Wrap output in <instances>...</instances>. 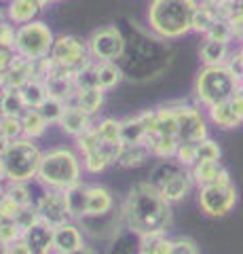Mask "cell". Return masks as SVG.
<instances>
[{"instance_id": "6da1fadb", "label": "cell", "mask_w": 243, "mask_h": 254, "mask_svg": "<svg viewBox=\"0 0 243 254\" xmlns=\"http://www.w3.org/2000/svg\"><path fill=\"white\" fill-rule=\"evenodd\" d=\"M125 227L140 237L165 235L174 220L171 203L161 197V193L148 182H138L127 193L123 203Z\"/></svg>"}, {"instance_id": "7a4b0ae2", "label": "cell", "mask_w": 243, "mask_h": 254, "mask_svg": "<svg viewBox=\"0 0 243 254\" xmlns=\"http://www.w3.org/2000/svg\"><path fill=\"white\" fill-rule=\"evenodd\" d=\"M197 9V0H150L146 15L148 26L163 41H176L193 32Z\"/></svg>"}, {"instance_id": "3957f363", "label": "cell", "mask_w": 243, "mask_h": 254, "mask_svg": "<svg viewBox=\"0 0 243 254\" xmlns=\"http://www.w3.org/2000/svg\"><path fill=\"white\" fill-rule=\"evenodd\" d=\"M241 91V78L231 70L229 64L222 66H203L194 81V98L199 104L211 108L216 104L235 98Z\"/></svg>"}, {"instance_id": "277c9868", "label": "cell", "mask_w": 243, "mask_h": 254, "mask_svg": "<svg viewBox=\"0 0 243 254\" xmlns=\"http://www.w3.org/2000/svg\"><path fill=\"white\" fill-rule=\"evenodd\" d=\"M83 163L70 148H53L43 155L41 170H38V182L47 189H72L81 185Z\"/></svg>"}, {"instance_id": "5b68a950", "label": "cell", "mask_w": 243, "mask_h": 254, "mask_svg": "<svg viewBox=\"0 0 243 254\" xmlns=\"http://www.w3.org/2000/svg\"><path fill=\"white\" fill-rule=\"evenodd\" d=\"M6 165V180L9 182H28L34 180L41 170L43 153L30 138H19L9 142V148L2 155Z\"/></svg>"}, {"instance_id": "8992f818", "label": "cell", "mask_w": 243, "mask_h": 254, "mask_svg": "<svg viewBox=\"0 0 243 254\" xmlns=\"http://www.w3.org/2000/svg\"><path fill=\"white\" fill-rule=\"evenodd\" d=\"M53 43H55V36L45 21H30L17 28L13 51L23 60L38 62L51 55Z\"/></svg>"}, {"instance_id": "52a82bcc", "label": "cell", "mask_w": 243, "mask_h": 254, "mask_svg": "<svg viewBox=\"0 0 243 254\" xmlns=\"http://www.w3.org/2000/svg\"><path fill=\"white\" fill-rule=\"evenodd\" d=\"M125 36L116 26H101L87 38L89 55L93 62H116L125 53Z\"/></svg>"}, {"instance_id": "ba28073f", "label": "cell", "mask_w": 243, "mask_h": 254, "mask_svg": "<svg viewBox=\"0 0 243 254\" xmlns=\"http://www.w3.org/2000/svg\"><path fill=\"white\" fill-rule=\"evenodd\" d=\"M197 201L203 214H207L211 218H222L237 205V189L233 187V182L231 185L203 187L199 189Z\"/></svg>"}, {"instance_id": "9c48e42d", "label": "cell", "mask_w": 243, "mask_h": 254, "mask_svg": "<svg viewBox=\"0 0 243 254\" xmlns=\"http://www.w3.org/2000/svg\"><path fill=\"white\" fill-rule=\"evenodd\" d=\"M49 58L70 70H81L91 62L87 41H81L78 36H57Z\"/></svg>"}, {"instance_id": "30bf717a", "label": "cell", "mask_w": 243, "mask_h": 254, "mask_svg": "<svg viewBox=\"0 0 243 254\" xmlns=\"http://www.w3.org/2000/svg\"><path fill=\"white\" fill-rule=\"evenodd\" d=\"M36 205H38V212H41V218L45 222H49L51 227H59V225H64V222L72 220L66 190L45 189V193L41 195V199H38Z\"/></svg>"}, {"instance_id": "8fae6325", "label": "cell", "mask_w": 243, "mask_h": 254, "mask_svg": "<svg viewBox=\"0 0 243 254\" xmlns=\"http://www.w3.org/2000/svg\"><path fill=\"white\" fill-rule=\"evenodd\" d=\"M176 115H178V140H180V144H182V142H193V144H197V142L207 138L205 119H203V115L197 108L178 106Z\"/></svg>"}, {"instance_id": "7c38bea8", "label": "cell", "mask_w": 243, "mask_h": 254, "mask_svg": "<svg viewBox=\"0 0 243 254\" xmlns=\"http://www.w3.org/2000/svg\"><path fill=\"white\" fill-rule=\"evenodd\" d=\"M191 174L199 189L214 185H231V174L220 161H197L191 168Z\"/></svg>"}, {"instance_id": "4fadbf2b", "label": "cell", "mask_w": 243, "mask_h": 254, "mask_svg": "<svg viewBox=\"0 0 243 254\" xmlns=\"http://www.w3.org/2000/svg\"><path fill=\"white\" fill-rule=\"evenodd\" d=\"M83 246V233L74 222L53 227V254H70Z\"/></svg>"}, {"instance_id": "5bb4252c", "label": "cell", "mask_w": 243, "mask_h": 254, "mask_svg": "<svg viewBox=\"0 0 243 254\" xmlns=\"http://www.w3.org/2000/svg\"><path fill=\"white\" fill-rule=\"evenodd\" d=\"M23 240L28 242L32 254H53V227L45 220L23 231Z\"/></svg>"}, {"instance_id": "9a60e30c", "label": "cell", "mask_w": 243, "mask_h": 254, "mask_svg": "<svg viewBox=\"0 0 243 254\" xmlns=\"http://www.w3.org/2000/svg\"><path fill=\"white\" fill-rule=\"evenodd\" d=\"M112 208H114V195L106 187L99 185L87 187V212H85V218L104 216V214L112 212Z\"/></svg>"}, {"instance_id": "2e32d148", "label": "cell", "mask_w": 243, "mask_h": 254, "mask_svg": "<svg viewBox=\"0 0 243 254\" xmlns=\"http://www.w3.org/2000/svg\"><path fill=\"white\" fill-rule=\"evenodd\" d=\"M59 127L68 133V136L78 138L81 133H85L87 129H91V127H93L91 115H87L83 108H78L74 102H70L64 117H61V121H59Z\"/></svg>"}, {"instance_id": "e0dca14e", "label": "cell", "mask_w": 243, "mask_h": 254, "mask_svg": "<svg viewBox=\"0 0 243 254\" xmlns=\"http://www.w3.org/2000/svg\"><path fill=\"white\" fill-rule=\"evenodd\" d=\"M193 185H194V180H193V174H191V170H182L178 174L176 178H171L165 187H163L159 193H161V197L165 199L167 203H180L184 199V197L191 193V189H193Z\"/></svg>"}, {"instance_id": "ac0fdd59", "label": "cell", "mask_w": 243, "mask_h": 254, "mask_svg": "<svg viewBox=\"0 0 243 254\" xmlns=\"http://www.w3.org/2000/svg\"><path fill=\"white\" fill-rule=\"evenodd\" d=\"M43 4L38 0H11L6 6V17L15 26H26L30 21H36V15L41 13Z\"/></svg>"}, {"instance_id": "d6986e66", "label": "cell", "mask_w": 243, "mask_h": 254, "mask_svg": "<svg viewBox=\"0 0 243 254\" xmlns=\"http://www.w3.org/2000/svg\"><path fill=\"white\" fill-rule=\"evenodd\" d=\"M182 170H186V168L178 161L176 157H174V159H161V161L152 168L150 176H148V180H146V182H148L150 187H154L156 190H161V189L165 187L171 178H176Z\"/></svg>"}, {"instance_id": "ffe728a7", "label": "cell", "mask_w": 243, "mask_h": 254, "mask_svg": "<svg viewBox=\"0 0 243 254\" xmlns=\"http://www.w3.org/2000/svg\"><path fill=\"white\" fill-rule=\"evenodd\" d=\"M229 43L222 41H214V38H205L199 47V58L205 66H222V64H229Z\"/></svg>"}, {"instance_id": "44dd1931", "label": "cell", "mask_w": 243, "mask_h": 254, "mask_svg": "<svg viewBox=\"0 0 243 254\" xmlns=\"http://www.w3.org/2000/svg\"><path fill=\"white\" fill-rule=\"evenodd\" d=\"M72 102L93 117L104 104V89H99V87H76Z\"/></svg>"}, {"instance_id": "7402d4cb", "label": "cell", "mask_w": 243, "mask_h": 254, "mask_svg": "<svg viewBox=\"0 0 243 254\" xmlns=\"http://www.w3.org/2000/svg\"><path fill=\"white\" fill-rule=\"evenodd\" d=\"M207 115L211 119V123L218 125V127H222V129H233V127H237V125L243 123V119L237 115V110H235L231 100H226V102H222V104H216V106L207 108Z\"/></svg>"}, {"instance_id": "603a6c76", "label": "cell", "mask_w": 243, "mask_h": 254, "mask_svg": "<svg viewBox=\"0 0 243 254\" xmlns=\"http://www.w3.org/2000/svg\"><path fill=\"white\" fill-rule=\"evenodd\" d=\"M21 98L26 102L28 108H41L47 98H49V89H47V83L43 78H30V81L21 87Z\"/></svg>"}, {"instance_id": "cb8c5ba5", "label": "cell", "mask_w": 243, "mask_h": 254, "mask_svg": "<svg viewBox=\"0 0 243 254\" xmlns=\"http://www.w3.org/2000/svg\"><path fill=\"white\" fill-rule=\"evenodd\" d=\"M26 110L28 106L21 98V91L15 87H2V91H0V115L21 117Z\"/></svg>"}, {"instance_id": "d4e9b609", "label": "cell", "mask_w": 243, "mask_h": 254, "mask_svg": "<svg viewBox=\"0 0 243 254\" xmlns=\"http://www.w3.org/2000/svg\"><path fill=\"white\" fill-rule=\"evenodd\" d=\"M121 140L125 144H140L148 140V129L142 121V117H129L121 121Z\"/></svg>"}, {"instance_id": "484cf974", "label": "cell", "mask_w": 243, "mask_h": 254, "mask_svg": "<svg viewBox=\"0 0 243 254\" xmlns=\"http://www.w3.org/2000/svg\"><path fill=\"white\" fill-rule=\"evenodd\" d=\"M21 123H23V138H30V140L41 138L47 131V127H49L43 113L36 108H28L26 113L21 115Z\"/></svg>"}, {"instance_id": "4316f807", "label": "cell", "mask_w": 243, "mask_h": 254, "mask_svg": "<svg viewBox=\"0 0 243 254\" xmlns=\"http://www.w3.org/2000/svg\"><path fill=\"white\" fill-rule=\"evenodd\" d=\"M97 66V87L104 91L114 89L123 81V70L116 66V62H96Z\"/></svg>"}, {"instance_id": "83f0119b", "label": "cell", "mask_w": 243, "mask_h": 254, "mask_svg": "<svg viewBox=\"0 0 243 254\" xmlns=\"http://www.w3.org/2000/svg\"><path fill=\"white\" fill-rule=\"evenodd\" d=\"M150 155H152V150H150V144H148V142H140V144H125L119 163L123 165V168H136V165H142L144 161H148V157Z\"/></svg>"}, {"instance_id": "f1b7e54d", "label": "cell", "mask_w": 243, "mask_h": 254, "mask_svg": "<svg viewBox=\"0 0 243 254\" xmlns=\"http://www.w3.org/2000/svg\"><path fill=\"white\" fill-rule=\"evenodd\" d=\"M66 197H68V205H70V214L74 220H83L85 212H87V187L85 185H76L72 189H66Z\"/></svg>"}, {"instance_id": "f546056e", "label": "cell", "mask_w": 243, "mask_h": 254, "mask_svg": "<svg viewBox=\"0 0 243 254\" xmlns=\"http://www.w3.org/2000/svg\"><path fill=\"white\" fill-rule=\"evenodd\" d=\"M146 142L150 144L152 155L159 159H174L178 153V146H180V140L176 136H154Z\"/></svg>"}, {"instance_id": "4dcf8cb0", "label": "cell", "mask_w": 243, "mask_h": 254, "mask_svg": "<svg viewBox=\"0 0 243 254\" xmlns=\"http://www.w3.org/2000/svg\"><path fill=\"white\" fill-rule=\"evenodd\" d=\"M156 125L159 136H176L178 138V115L174 106L156 108Z\"/></svg>"}, {"instance_id": "1f68e13d", "label": "cell", "mask_w": 243, "mask_h": 254, "mask_svg": "<svg viewBox=\"0 0 243 254\" xmlns=\"http://www.w3.org/2000/svg\"><path fill=\"white\" fill-rule=\"evenodd\" d=\"M171 240L167 235H152L140 240L138 254H169Z\"/></svg>"}, {"instance_id": "d6a6232c", "label": "cell", "mask_w": 243, "mask_h": 254, "mask_svg": "<svg viewBox=\"0 0 243 254\" xmlns=\"http://www.w3.org/2000/svg\"><path fill=\"white\" fill-rule=\"evenodd\" d=\"M68 104H70V102H64V100H59V98H53V95H49L47 102L38 110L43 113V117L47 119V123H49V125H53V123L59 125V121H61V117H64Z\"/></svg>"}, {"instance_id": "836d02e7", "label": "cell", "mask_w": 243, "mask_h": 254, "mask_svg": "<svg viewBox=\"0 0 243 254\" xmlns=\"http://www.w3.org/2000/svg\"><path fill=\"white\" fill-rule=\"evenodd\" d=\"M0 136L6 138L9 142L23 138V123H21V117L0 115Z\"/></svg>"}, {"instance_id": "e575fe53", "label": "cell", "mask_w": 243, "mask_h": 254, "mask_svg": "<svg viewBox=\"0 0 243 254\" xmlns=\"http://www.w3.org/2000/svg\"><path fill=\"white\" fill-rule=\"evenodd\" d=\"M110 163H112V161L108 159V155L104 153V150H101V144H99V148L93 150V153L83 155V168L87 170L89 174H99V172H104Z\"/></svg>"}, {"instance_id": "d590c367", "label": "cell", "mask_w": 243, "mask_h": 254, "mask_svg": "<svg viewBox=\"0 0 243 254\" xmlns=\"http://www.w3.org/2000/svg\"><path fill=\"white\" fill-rule=\"evenodd\" d=\"M97 129V136L101 142H119L121 140V121H116V119H101V121L96 125Z\"/></svg>"}, {"instance_id": "8d00e7d4", "label": "cell", "mask_w": 243, "mask_h": 254, "mask_svg": "<svg viewBox=\"0 0 243 254\" xmlns=\"http://www.w3.org/2000/svg\"><path fill=\"white\" fill-rule=\"evenodd\" d=\"M4 197H9V199L15 201L17 205L34 203L32 201V193H30V189H28L26 182H9V185L4 187Z\"/></svg>"}, {"instance_id": "74e56055", "label": "cell", "mask_w": 243, "mask_h": 254, "mask_svg": "<svg viewBox=\"0 0 243 254\" xmlns=\"http://www.w3.org/2000/svg\"><path fill=\"white\" fill-rule=\"evenodd\" d=\"M218 19V13L211 11L207 4H199L197 13H194V19H193V32H201V34H207V30L211 28V23Z\"/></svg>"}, {"instance_id": "f35d334b", "label": "cell", "mask_w": 243, "mask_h": 254, "mask_svg": "<svg viewBox=\"0 0 243 254\" xmlns=\"http://www.w3.org/2000/svg\"><path fill=\"white\" fill-rule=\"evenodd\" d=\"M233 36H235V30H233L231 19H222V17H218L211 23V28L205 34V38H214V41H222V43H229Z\"/></svg>"}, {"instance_id": "ab89813d", "label": "cell", "mask_w": 243, "mask_h": 254, "mask_svg": "<svg viewBox=\"0 0 243 254\" xmlns=\"http://www.w3.org/2000/svg\"><path fill=\"white\" fill-rule=\"evenodd\" d=\"M222 150L218 146V142L211 138H205L197 142V161H220Z\"/></svg>"}, {"instance_id": "60d3db41", "label": "cell", "mask_w": 243, "mask_h": 254, "mask_svg": "<svg viewBox=\"0 0 243 254\" xmlns=\"http://www.w3.org/2000/svg\"><path fill=\"white\" fill-rule=\"evenodd\" d=\"M101 144V140L97 136V129L96 127H91V129H87L85 133H81V136L76 138V148L81 150L83 155H87V153H93L96 148H99Z\"/></svg>"}, {"instance_id": "b9f144b4", "label": "cell", "mask_w": 243, "mask_h": 254, "mask_svg": "<svg viewBox=\"0 0 243 254\" xmlns=\"http://www.w3.org/2000/svg\"><path fill=\"white\" fill-rule=\"evenodd\" d=\"M169 254H201V252H199V246L193 237L180 235V237H174V240H171Z\"/></svg>"}, {"instance_id": "7bdbcfd3", "label": "cell", "mask_w": 243, "mask_h": 254, "mask_svg": "<svg viewBox=\"0 0 243 254\" xmlns=\"http://www.w3.org/2000/svg\"><path fill=\"white\" fill-rule=\"evenodd\" d=\"M23 237V229L17 225L15 220H2V225H0V240H2L6 246L17 242Z\"/></svg>"}, {"instance_id": "ee69618b", "label": "cell", "mask_w": 243, "mask_h": 254, "mask_svg": "<svg viewBox=\"0 0 243 254\" xmlns=\"http://www.w3.org/2000/svg\"><path fill=\"white\" fill-rule=\"evenodd\" d=\"M176 159L184 165V168H193V165L197 163V144H193V142H182V144L178 146Z\"/></svg>"}, {"instance_id": "f6af8a7d", "label": "cell", "mask_w": 243, "mask_h": 254, "mask_svg": "<svg viewBox=\"0 0 243 254\" xmlns=\"http://www.w3.org/2000/svg\"><path fill=\"white\" fill-rule=\"evenodd\" d=\"M15 34H17V30L11 26V21L0 23V47H2V49H13L15 47Z\"/></svg>"}, {"instance_id": "bcb514c9", "label": "cell", "mask_w": 243, "mask_h": 254, "mask_svg": "<svg viewBox=\"0 0 243 254\" xmlns=\"http://www.w3.org/2000/svg\"><path fill=\"white\" fill-rule=\"evenodd\" d=\"M19 208H21V205L11 201L9 197H2V199H0V218H2V220H15Z\"/></svg>"}, {"instance_id": "7dc6e473", "label": "cell", "mask_w": 243, "mask_h": 254, "mask_svg": "<svg viewBox=\"0 0 243 254\" xmlns=\"http://www.w3.org/2000/svg\"><path fill=\"white\" fill-rule=\"evenodd\" d=\"M6 254H32V252H30L28 242L21 237V240H17V242H13V244L6 246Z\"/></svg>"}, {"instance_id": "c3c4849f", "label": "cell", "mask_w": 243, "mask_h": 254, "mask_svg": "<svg viewBox=\"0 0 243 254\" xmlns=\"http://www.w3.org/2000/svg\"><path fill=\"white\" fill-rule=\"evenodd\" d=\"M229 66H231L233 72L243 81V49L237 51V55H233V62H229Z\"/></svg>"}, {"instance_id": "681fc988", "label": "cell", "mask_w": 243, "mask_h": 254, "mask_svg": "<svg viewBox=\"0 0 243 254\" xmlns=\"http://www.w3.org/2000/svg\"><path fill=\"white\" fill-rule=\"evenodd\" d=\"M6 148H9V140L0 136V157H2V155L6 153Z\"/></svg>"}, {"instance_id": "f907efd6", "label": "cell", "mask_w": 243, "mask_h": 254, "mask_svg": "<svg viewBox=\"0 0 243 254\" xmlns=\"http://www.w3.org/2000/svg\"><path fill=\"white\" fill-rule=\"evenodd\" d=\"M6 180V165H4V159L0 157V182Z\"/></svg>"}, {"instance_id": "816d5d0a", "label": "cell", "mask_w": 243, "mask_h": 254, "mask_svg": "<svg viewBox=\"0 0 243 254\" xmlns=\"http://www.w3.org/2000/svg\"><path fill=\"white\" fill-rule=\"evenodd\" d=\"M70 254H96L91 248H87V246H83V248H78V250H74V252H70Z\"/></svg>"}, {"instance_id": "f5cc1de1", "label": "cell", "mask_w": 243, "mask_h": 254, "mask_svg": "<svg viewBox=\"0 0 243 254\" xmlns=\"http://www.w3.org/2000/svg\"><path fill=\"white\" fill-rule=\"evenodd\" d=\"M43 6H47V4H53V2H59V0H38Z\"/></svg>"}, {"instance_id": "db71d44e", "label": "cell", "mask_w": 243, "mask_h": 254, "mask_svg": "<svg viewBox=\"0 0 243 254\" xmlns=\"http://www.w3.org/2000/svg\"><path fill=\"white\" fill-rule=\"evenodd\" d=\"M0 254H6V244L0 240Z\"/></svg>"}, {"instance_id": "11a10c76", "label": "cell", "mask_w": 243, "mask_h": 254, "mask_svg": "<svg viewBox=\"0 0 243 254\" xmlns=\"http://www.w3.org/2000/svg\"><path fill=\"white\" fill-rule=\"evenodd\" d=\"M2 197H4V187L0 185V199H2Z\"/></svg>"}, {"instance_id": "9f6ffc18", "label": "cell", "mask_w": 243, "mask_h": 254, "mask_svg": "<svg viewBox=\"0 0 243 254\" xmlns=\"http://www.w3.org/2000/svg\"><path fill=\"white\" fill-rule=\"evenodd\" d=\"M0 23H2V11H0Z\"/></svg>"}, {"instance_id": "6f0895ef", "label": "cell", "mask_w": 243, "mask_h": 254, "mask_svg": "<svg viewBox=\"0 0 243 254\" xmlns=\"http://www.w3.org/2000/svg\"><path fill=\"white\" fill-rule=\"evenodd\" d=\"M241 89H243V81H241Z\"/></svg>"}, {"instance_id": "680465c9", "label": "cell", "mask_w": 243, "mask_h": 254, "mask_svg": "<svg viewBox=\"0 0 243 254\" xmlns=\"http://www.w3.org/2000/svg\"><path fill=\"white\" fill-rule=\"evenodd\" d=\"M0 225H2V218H0Z\"/></svg>"}]
</instances>
